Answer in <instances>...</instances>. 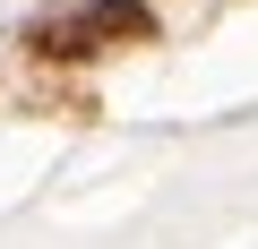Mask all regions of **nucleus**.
Masks as SVG:
<instances>
[{"mask_svg":"<svg viewBox=\"0 0 258 249\" xmlns=\"http://www.w3.org/2000/svg\"><path fill=\"white\" fill-rule=\"evenodd\" d=\"M147 35H155L147 0H60L26 26V52L35 60H95L112 43H147Z\"/></svg>","mask_w":258,"mask_h":249,"instance_id":"f257e3e1","label":"nucleus"}]
</instances>
